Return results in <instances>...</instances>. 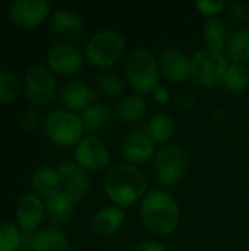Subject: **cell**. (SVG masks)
<instances>
[{"label":"cell","instance_id":"1","mask_svg":"<svg viewBox=\"0 0 249 251\" xmlns=\"http://www.w3.org/2000/svg\"><path fill=\"white\" fill-rule=\"evenodd\" d=\"M106 196L117 207H129L144 199L147 178L142 171L132 165H117L107 171L103 179Z\"/></svg>","mask_w":249,"mask_h":251},{"label":"cell","instance_id":"2","mask_svg":"<svg viewBox=\"0 0 249 251\" xmlns=\"http://www.w3.org/2000/svg\"><path fill=\"white\" fill-rule=\"evenodd\" d=\"M139 213L145 228L154 235H170L179 226V204L166 190L148 191L141 201Z\"/></svg>","mask_w":249,"mask_h":251},{"label":"cell","instance_id":"3","mask_svg":"<svg viewBox=\"0 0 249 251\" xmlns=\"http://www.w3.org/2000/svg\"><path fill=\"white\" fill-rule=\"evenodd\" d=\"M125 76L138 94H151L160 85V66L151 51L136 49L125 62Z\"/></svg>","mask_w":249,"mask_h":251},{"label":"cell","instance_id":"4","mask_svg":"<svg viewBox=\"0 0 249 251\" xmlns=\"http://www.w3.org/2000/svg\"><path fill=\"white\" fill-rule=\"evenodd\" d=\"M45 135L57 146L70 147L76 146L84 137V126L81 116L68 109L50 110L43 121Z\"/></svg>","mask_w":249,"mask_h":251},{"label":"cell","instance_id":"5","mask_svg":"<svg viewBox=\"0 0 249 251\" xmlns=\"http://www.w3.org/2000/svg\"><path fill=\"white\" fill-rule=\"evenodd\" d=\"M125 53V40L114 29H101L87 43L85 56L91 65L106 69L114 66Z\"/></svg>","mask_w":249,"mask_h":251},{"label":"cell","instance_id":"6","mask_svg":"<svg viewBox=\"0 0 249 251\" xmlns=\"http://www.w3.org/2000/svg\"><path fill=\"white\" fill-rule=\"evenodd\" d=\"M189 169V156L188 151L178 144H169L163 147L154 163L156 179L163 187H172L179 184Z\"/></svg>","mask_w":249,"mask_h":251},{"label":"cell","instance_id":"7","mask_svg":"<svg viewBox=\"0 0 249 251\" xmlns=\"http://www.w3.org/2000/svg\"><path fill=\"white\" fill-rule=\"evenodd\" d=\"M227 66L229 59L223 53L203 49L195 51L191 59V78L204 88H213L222 84Z\"/></svg>","mask_w":249,"mask_h":251},{"label":"cell","instance_id":"8","mask_svg":"<svg viewBox=\"0 0 249 251\" xmlns=\"http://www.w3.org/2000/svg\"><path fill=\"white\" fill-rule=\"evenodd\" d=\"M23 91L31 104H50L57 93V81L54 74L43 65L31 66L23 76Z\"/></svg>","mask_w":249,"mask_h":251},{"label":"cell","instance_id":"9","mask_svg":"<svg viewBox=\"0 0 249 251\" xmlns=\"http://www.w3.org/2000/svg\"><path fill=\"white\" fill-rule=\"evenodd\" d=\"M110 151L98 137H84L75 146V163L87 172H100L107 168Z\"/></svg>","mask_w":249,"mask_h":251},{"label":"cell","instance_id":"10","mask_svg":"<svg viewBox=\"0 0 249 251\" xmlns=\"http://www.w3.org/2000/svg\"><path fill=\"white\" fill-rule=\"evenodd\" d=\"M60 176V191L66 193L75 203L85 200L91 191V179L78 163L63 162L57 166Z\"/></svg>","mask_w":249,"mask_h":251},{"label":"cell","instance_id":"11","mask_svg":"<svg viewBox=\"0 0 249 251\" xmlns=\"http://www.w3.org/2000/svg\"><path fill=\"white\" fill-rule=\"evenodd\" d=\"M50 13V4L45 0H15L9 6L10 21L23 29L40 26Z\"/></svg>","mask_w":249,"mask_h":251},{"label":"cell","instance_id":"12","mask_svg":"<svg viewBox=\"0 0 249 251\" xmlns=\"http://www.w3.org/2000/svg\"><path fill=\"white\" fill-rule=\"evenodd\" d=\"M16 225L28 235H34L45 218V206L34 193L22 196L16 204Z\"/></svg>","mask_w":249,"mask_h":251},{"label":"cell","instance_id":"13","mask_svg":"<svg viewBox=\"0 0 249 251\" xmlns=\"http://www.w3.org/2000/svg\"><path fill=\"white\" fill-rule=\"evenodd\" d=\"M47 63L51 72L54 71L59 75L70 76L82 68L84 59L75 46L69 43H57L48 50Z\"/></svg>","mask_w":249,"mask_h":251},{"label":"cell","instance_id":"14","mask_svg":"<svg viewBox=\"0 0 249 251\" xmlns=\"http://www.w3.org/2000/svg\"><path fill=\"white\" fill-rule=\"evenodd\" d=\"M48 25H50V31L57 38L63 40V43L78 40L85 29L82 18L76 12L66 7L56 9L50 16Z\"/></svg>","mask_w":249,"mask_h":251},{"label":"cell","instance_id":"15","mask_svg":"<svg viewBox=\"0 0 249 251\" xmlns=\"http://www.w3.org/2000/svg\"><path fill=\"white\" fill-rule=\"evenodd\" d=\"M156 143L150 138L147 132L135 131L126 135L122 143V156L132 166L144 165L154 157Z\"/></svg>","mask_w":249,"mask_h":251},{"label":"cell","instance_id":"16","mask_svg":"<svg viewBox=\"0 0 249 251\" xmlns=\"http://www.w3.org/2000/svg\"><path fill=\"white\" fill-rule=\"evenodd\" d=\"M160 69L170 82L181 84L191 76V59L183 50L170 47L160 57Z\"/></svg>","mask_w":249,"mask_h":251},{"label":"cell","instance_id":"17","mask_svg":"<svg viewBox=\"0 0 249 251\" xmlns=\"http://www.w3.org/2000/svg\"><path fill=\"white\" fill-rule=\"evenodd\" d=\"M81 122L84 131L92 137L106 135L112 131L114 124V115L103 103H92L81 113Z\"/></svg>","mask_w":249,"mask_h":251},{"label":"cell","instance_id":"18","mask_svg":"<svg viewBox=\"0 0 249 251\" xmlns=\"http://www.w3.org/2000/svg\"><path fill=\"white\" fill-rule=\"evenodd\" d=\"M95 93L91 87L81 81H70L68 82L60 93V100L63 106L70 112H84L94 103Z\"/></svg>","mask_w":249,"mask_h":251},{"label":"cell","instance_id":"19","mask_svg":"<svg viewBox=\"0 0 249 251\" xmlns=\"http://www.w3.org/2000/svg\"><path fill=\"white\" fill-rule=\"evenodd\" d=\"M126 219V213L122 207L117 206H104L101 207L91 221V228L98 237H112L116 234Z\"/></svg>","mask_w":249,"mask_h":251},{"label":"cell","instance_id":"20","mask_svg":"<svg viewBox=\"0 0 249 251\" xmlns=\"http://www.w3.org/2000/svg\"><path fill=\"white\" fill-rule=\"evenodd\" d=\"M75 201L63 191H57L44 200L45 216L54 226L66 225L75 210Z\"/></svg>","mask_w":249,"mask_h":251},{"label":"cell","instance_id":"21","mask_svg":"<svg viewBox=\"0 0 249 251\" xmlns=\"http://www.w3.org/2000/svg\"><path fill=\"white\" fill-rule=\"evenodd\" d=\"M233 32L235 31H233L232 25L219 16L210 18L203 28L204 41L208 46V49L214 50V51H220V53H223L226 50Z\"/></svg>","mask_w":249,"mask_h":251},{"label":"cell","instance_id":"22","mask_svg":"<svg viewBox=\"0 0 249 251\" xmlns=\"http://www.w3.org/2000/svg\"><path fill=\"white\" fill-rule=\"evenodd\" d=\"M32 251H72L69 238L59 228H44L31 238Z\"/></svg>","mask_w":249,"mask_h":251},{"label":"cell","instance_id":"23","mask_svg":"<svg viewBox=\"0 0 249 251\" xmlns=\"http://www.w3.org/2000/svg\"><path fill=\"white\" fill-rule=\"evenodd\" d=\"M147 112V101L139 94H129L122 97L114 106L113 115L117 121L131 124L139 121Z\"/></svg>","mask_w":249,"mask_h":251},{"label":"cell","instance_id":"24","mask_svg":"<svg viewBox=\"0 0 249 251\" xmlns=\"http://www.w3.org/2000/svg\"><path fill=\"white\" fill-rule=\"evenodd\" d=\"M31 238L16 224H0V251H31Z\"/></svg>","mask_w":249,"mask_h":251},{"label":"cell","instance_id":"25","mask_svg":"<svg viewBox=\"0 0 249 251\" xmlns=\"http://www.w3.org/2000/svg\"><path fill=\"white\" fill-rule=\"evenodd\" d=\"M31 185L34 188V194L44 199L60 191V176L57 168L56 169L50 166L38 168L31 176Z\"/></svg>","mask_w":249,"mask_h":251},{"label":"cell","instance_id":"26","mask_svg":"<svg viewBox=\"0 0 249 251\" xmlns=\"http://www.w3.org/2000/svg\"><path fill=\"white\" fill-rule=\"evenodd\" d=\"M175 132V121L170 115L157 113L147 124V134L154 143H166Z\"/></svg>","mask_w":249,"mask_h":251},{"label":"cell","instance_id":"27","mask_svg":"<svg viewBox=\"0 0 249 251\" xmlns=\"http://www.w3.org/2000/svg\"><path fill=\"white\" fill-rule=\"evenodd\" d=\"M222 84H225V87L229 91L233 93L244 91L249 85L248 68L244 63H229Z\"/></svg>","mask_w":249,"mask_h":251},{"label":"cell","instance_id":"28","mask_svg":"<svg viewBox=\"0 0 249 251\" xmlns=\"http://www.w3.org/2000/svg\"><path fill=\"white\" fill-rule=\"evenodd\" d=\"M249 50V31L248 29H239L235 31L233 35L229 40V44L226 47L227 59L232 60V63H242L245 62V56Z\"/></svg>","mask_w":249,"mask_h":251},{"label":"cell","instance_id":"29","mask_svg":"<svg viewBox=\"0 0 249 251\" xmlns=\"http://www.w3.org/2000/svg\"><path fill=\"white\" fill-rule=\"evenodd\" d=\"M21 93V82L16 76L0 69V106L12 103Z\"/></svg>","mask_w":249,"mask_h":251},{"label":"cell","instance_id":"30","mask_svg":"<svg viewBox=\"0 0 249 251\" xmlns=\"http://www.w3.org/2000/svg\"><path fill=\"white\" fill-rule=\"evenodd\" d=\"M97 87L101 93L110 97H117L123 94L125 82L123 79L113 72H100L97 75Z\"/></svg>","mask_w":249,"mask_h":251},{"label":"cell","instance_id":"31","mask_svg":"<svg viewBox=\"0 0 249 251\" xmlns=\"http://www.w3.org/2000/svg\"><path fill=\"white\" fill-rule=\"evenodd\" d=\"M195 7L201 15L208 16V19H210V18H216L219 13H222L223 9L226 7V3L223 0H198V1H195Z\"/></svg>","mask_w":249,"mask_h":251},{"label":"cell","instance_id":"32","mask_svg":"<svg viewBox=\"0 0 249 251\" xmlns=\"http://www.w3.org/2000/svg\"><path fill=\"white\" fill-rule=\"evenodd\" d=\"M21 126L23 128V131H32L38 126L40 124V113L34 106H28L22 115H21V121H19Z\"/></svg>","mask_w":249,"mask_h":251},{"label":"cell","instance_id":"33","mask_svg":"<svg viewBox=\"0 0 249 251\" xmlns=\"http://www.w3.org/2000/svg\"><path fill=\"white\" fill-rule=\"evenodd\" d=\"M229 13L235 21L244 22L249 16V9L242 3H232L229 6Z\"/></svg>","mask_w":249,"mask_h":251},{"label":"cell","instance_id":"34","mask_svg":"<svg viewBox=\"0 0 249 251\" xmlns=\"http://www.w3.org/2000/svg\"><path fill=\"white\" fill-rule=\"evenodd\" d=\"M151 97H153V100L156 101V103H158V104H166V103H169L170 101V90L166 87V85H157L156 87V90L151 93Z\"/></svg>","mask_w":249,"mask_h":251},{"label":"cell","instance_id":"35","mask_svg":"<svg viewBox=\"0 0 249 251\" xmlns=\"http://www.w3.org/2000/svg\"><path fill=\"white\" fill-rule=\"evenodd\" d=\"M135 251H167V249L164 247V244H161L160 241L151 240V241H145L142 244H139Z\"/></svg>","mask_w":249,"mask_h":251},{"label":"cell","instance_id":"36","mask_svg":"<svg viewBox=\"0 0 249 251\" xmlns=\"http://www.w3.org/2000/svg\"><path fill=\"white\" fill-rule=\"evenodd\" d=\"M245 62H248L249 63V50H248V53H247V56H245Z\"/></svg>","mask_w":249,"mask_h":251},{"label":"cell","instance_id":"37","mask_svg":"<svg viewBox=\"0 0 249 251\" xmlns=\"http://www.w3.org/2000/svg\"><path fill=\"white\" fill-rule=\"evenodd\" d=\"M106 251H123V250H119V249H112V250H106Z\"/></svg>","mask_w":249,"mask_h":251}]
</instances>
